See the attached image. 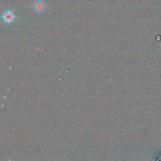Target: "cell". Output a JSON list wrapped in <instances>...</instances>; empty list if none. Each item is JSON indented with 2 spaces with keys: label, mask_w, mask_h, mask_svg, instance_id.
I'll list each match as a JSON object with an SVG mask.
<instances>
[{
  "label": "cell",
  "mask_w": 161,
  "mask_h": 161,
  "mask_svg": "<svg viewBox=\"0 0 161 161\" xmlns=\"http://www.w3.org/2000/svg\"><path fill=\"white\" fill-rule=\"evenodd\" d=\"M16 16L11 10H7L4 11L2 15L3 20L6 23H11L14 20Z\"/></svg>",
  "instance_id": "6da1fadb"
},
{
  "label": "cell",
  "mask_w": 161,
  "mask_h": 161,
  "mask_svg": "<svg viewBox=\"0 0 161 161\" xmlns=\"http://www.w3.org/2000/svg\"><path fill=\"white\" fill-rule=\"evenodd\" d=\"M34 10L36 13H41L46 8V5L43 0H37L33 5Z\"/></svg>",
  "instance_id": "7a4b0ae2"
}]
</instances>
